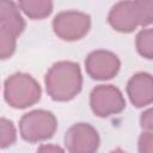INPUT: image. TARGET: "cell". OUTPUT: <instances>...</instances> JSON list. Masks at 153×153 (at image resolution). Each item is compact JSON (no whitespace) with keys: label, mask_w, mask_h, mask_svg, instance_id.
I'll return each mask as SVG.
<instances>
[{"label":"cell","mask_w":153,"mask_h":153,"mask_svg":"<svg viewBox=\"0 0 153 153\" xmlns=\"http://www.w3.org/2000/svg\"><path fill=\"white\" fill-rule=\"evenodd\" d=\"M65 145L69 153H94L99 146V136L88 123H76L67 130Z\"/></svg>","instance_id":"52a82bcc"},{"label":"cell","mask_w":153,"mask_h":153,"mask_svg":"<svg viewBox=\"0 0 153 153\" xmlns=\"http://www.w3.org/2000/svg\"><path fill=\"white\" fill-rule=\"evenodd\" d=\"M111 153H126V152H123L122 149H115V151H112Z\"/></svg>","instance_id":"ac0fdd59"},{"label":"cell","mask_w":153,"mask_h":153,"mask_svg":"<svg viewBox=\"0 0 153 153\" xmlns=\"http://www.w3.org/2000/svg\"><path fill=\"white\" fill-rule=\"evenodd\" d=\"M0 26L10 30L16 36L22 33L25 23L18 6L12 1H0Z\"/></svg>","instance_id":"30bf717a"},{"label":"cell","mask_w":153,"mask_h":153,"mask_svg":"<svg viewBox=\"0 0 153 153\" xmlns=\"http://www.w3.org/2000/svg\"><path fill=\"white\" fill-rule=\"evenodd\" d=\"M85 66L90 76L97 80H106L117 74L120 69V60L110 51L96 50L87 56Z\"/></svg>","instance_id":"ba28073f"},{"label":"cell","mask_w":153,"mask_h":153,"mask_svg":"<svg viewBox=\"0 0 153 153\" xmlns=\"http://www.w3.org/2000/svg\"><path fill=\"white\" fill-rule=\"evenodd\" d=\"M153 19V1H122L112 6L109 13L110 25L121 32H130L146 26Z\"/></svg>","instance_id":"7a4b0ae2"},{"label":"cell","mask_w":153,"mask_h":153,"mask_svg":"<svg viewBox=\"0 0 153 153\" xmlns=\"http://www.w3.org/2000/svg\"><path fill=\"white\" fill-rule=\"evenodd\" d=\"M141 127L146 131H151L153 128V118H152V110L147 109L141 115Z\"/></svg>","instance_id":"2e32d148"},{"label":"cell","mask_w":153,"mask_h":153,"mask_svg":"<svg viewBox=\"0 0 153 153\" xmlns=\"http://www.w3.org/2000/svg\"><path fill=\"white\" fill-rule=\"evenodd\" d=\"M91 25L90 16L79 11H65L59 13L53 22L55 33L66 41H75L84 37Z\"/></svg>","instance_id":"5b68a950"},{"label":"cell","mask_w":153,"mask_h":153,"mask_svg":"<svg viewBox=\"0 0 153 153\" xmlns=\"http://www.w3.org/2000/svg\"><path fill=\"white\" fill-rule=\"evenodd\" d=\"M37 153H65V151L55 145H43L37 149Z\"/></svg>","instance_id":"e0dca14e"},{"label":"cell","mask_w":153,"mask_h":153,"mask_svg":"<svg viewBox=\"0 0 153 153\" xmlns=\"http://www.w3.org/2000/svg\"><path fill=\"white\" fill-rule=\"evenodd\" d=\"M16 35L0 26V59L10 57L16 49Z\"/></svg>","instance_id":"4fadbf2b"},{"label":"cell","mask_w":153,"mask_h":153,"mask_svg":"<svg viewBox=\"0 0 153 153\" xmlns=\"http://www.w3.org/2000/svg\"><path fill=\"white\" fill-rule=\"evenodd\" d=\"M57 127L55 116L45 110H35L25 114L19 123L22 137L30 142L43 141L53 136Z\"/></svg>","instance_id":"277c9868"},{"label":"cell","mask_w":153,"mask_h":153,"mask_svg":"<svg viewBox=\"0 0 153 153\" xmlns=\"http://www.w3.org/2000/svg\"><path fill=\"white\" fill-rule=\"evenodd\" d=\"M39 98L41 87L29 74L16 73L5 82V99L16 109L27 108L38 102Z\"/></svg>","instance_id":"3957f363"},{"label":"cell","mask_w":153,"mask_h":153,"mask_svg":"<svg viewBox=\"0 0 153 153\" xmlns=\"http://www.w3.org/2000/svg\"><path fill=\"white\" fill-rule=\"evenodd\" d=\"M140 153H153V135L152 131H145L139 139Z\"/></svg>","instance_id":"9a60e30c"},{"label":"cell","mask_w":153,"mask_h":153,"mask_svg":"<svg viewBox=\"0 0 153 153\" xmlns=\"http://www.w3.org/2000/svg\"><path fill=\"white\" fill-rule=\"evenodd\" d=\"M16 141V128L6 118H0V148L7 147Z\"/></svg>","instance_id":"5bb4252c"},{"label":"cell","mask_w":153,"mask_h":153,"mask_svg":"<svg viewBox=\"0 0 153 153\" xmlns=\"http://www.w3.org/2000/svg\"><path fill=\"white\" fill-rule=\"evenodd\" d=\"M136 48L140 55L146 59L153 56V31L152 29H143L136 37Z\"/></svg>","instance_id":"7c38bea8"},{"label":"cell","mask_w":153,"mask_h":153,"mask_svg":"<svg viewBox=\"0 0 153 153\" xmlns=\"http://www.w3.org/2000/svg\"><path fill=\"white\" fill-rule=\"evenodd\" d=\"M90 104L97 116L106 117L121 112L126 106V100L117 87L99 85L91 92Z\"/></svg>","instance_id":"8992f818"},{"label":"cell","mask_w":153,"mask_h":153,"mask_svg":"<svg viewBox=\"0 0 153 153\" xmlns=\"http://www.w3.org/2000/svg\"><path fill=\"white\" fill-rule=\"evenodd\" d=\"M127 92L130 102L137 106H146L153 99V84L152 76L148 73H137L128 81Z\"/></svg>","instance_id":"9c48e42d"},{"label":"cell","mask_w":153,"mask_h":153,"mask_svg":"<svg viewBox=\"0 0 153 153\" xmlns=\"http://www.w3.org/2000/svg\"><path fill=\"white\" fill-rule=\"evenodd\" d=\"M18 7L32 19H42L50 14L53 10V2L45 0H24L19 1Z\"/></svg>","instance_id":"8fae6325"},{"label":"cell","mask_w":153,"mask_h":153,"mask_svg":"<svg viewBox=\"0 0 153 153\" xmlns=\"http://www.w3.org/2000/svg\"><path fill=\"white\" fill-rule=\"evenodd\" d=\"M82 76L76 63L61 61L55 63L45 75L48 94L54 100H69L81 90Z\"/></svg>","instance_id":"6da1fadb"}]
</instances>
